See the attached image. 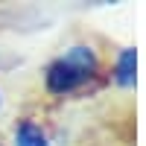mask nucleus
<instances>
[{
    "mask_svg": "<svg viewBox=\"0 0 146 146\" xmlns=\"http://www.w3.org/2000/svg\"><path fill=\"white\" fill-rule=\"evenodd\" d=\"M0 105H3V100H0Z\"/></svg>",
    "mask_w": 146,
    "mask_h": 146,
    "instance_id": "4",
    "label": "nucleus"
},
{
    "mask_svg": "<svg viewBox=\"0 0 146 146\" xmlns=\"http://www.w3.org/2000/svg\"><path fill=\"white\" fill-rule=\"evenodd\" d=\"M15 146H50L44 129L32 120H18L15 126Z\"/></svg>",
    "mask_w": 146,
    "mask_h": 146,
    "instance_id": "3",
    "label": "nucleus"
},
{
    "mask_svg": "<svg viewBox=\"0 0 146 146\" xmlns=\"http://www.w3.org/2000/svg\"><path fill=\"white\" fill-rule=\"evenodd\" d=\"M135 73H137V50L135 47H126V50H120L117 58H114V82L129 88V85H135Z\"/></svg>",
    "mask_w": 146,
    "mask_h": 146,
    "instance_id": "2",
    "label": "nucleus"
},
{
    "mask_svg": "<svg viewBox=\"0 0 146 146\" xmlns=\"http://www.w3.org/2000/svg\"><path fill=\"white\" fill-rule=\"evenodd\" d=\"M100 73V56L91 44H73L56 56L44 70V88L53 96L76 94Z\"/></svg>",
    "mask_w": 146,
    "mask_h": 146,
    "instance_id": "1",
    "label": "nucleus"
}]
</instances>
